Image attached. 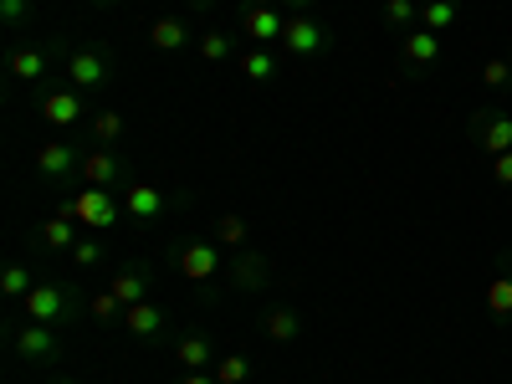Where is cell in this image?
<instances>
[{"instance_id": "cell-30", "label": "cell", "mask_w": 512, "mask_h": 384, "mask_svg": "<svg viewBox=\"0 0 512 384\" xmlns=\"http://www.w3.org/2000/svg\"><path fill=\"white\" fill-rule=\"evenodd\" d=\"M0 26L11 36H26L36 26V0H0Z\"/></svg>"}, {"instance_id": "cell-32", "label": "cell", "mask_w": 512, "mask_h": 384, "mask_svg": "<svg viewBox=\"0 0 512 384\" xmlns=\"http://www.w3.org/2000/svg\"><path fill=\"white\" fill-rule=\"evenodd\" d=\"M123 313H128V308L118 303L113 292H88V318H93V323L108 328V323H123Z\"/></svg>"}, {"instance_id": "cell-21", "label": "cell", "mask_w": 512, "mask_h": 384, "mask_svg": "<svg viewBox=\"0 0 512 384\" xmlns=\"http://www.w3.org/2000/svg\"><path fill=\"white\" fill-rule=\"evenodd\" d=\"M190 41H195V31H190L185 16H159V21L149 26V47H154V52H185Z\"/></svg>"}, {"instance_id": "cell-27", "label": "cell", "mask_w": 512, "mask_h": 384, "mask_svg": "<svg viewBox=\"0 0 512 384\" xmlns=\"http://www.w3.org/2000/svg\"><path fill=\"white\" fill-rule=\"evenodd\" d=\"M67 256H72V267H77V272H98V267L108 262V241H103L98 231H82L77 246H72Z\"/></svg>"}, {"instance_id": "cell-13", "label": "cell", "mask_w": 512, "mask_h": 384, "mask_svg": "<svg viewBox=\"0 0 512 384\" xmlns=\"http://www.w3.org/2000/svg\"><path fill=\"white\" fill-rule=\"evenodd\" d=\"M466 144H477L482 154H507L512 149V113L477 108L472 118H466Z\"/></svg>"}, {"instance_id": "cell-2", "label": "cell", "mask_w": 512, "mask_h": 384, "mask_svg": "<svg viewBox=\"0 0 512 384\" xmlns=\"http://www.w3.org/2000/svg\"><path fill=\"white\" fill-rule=\"evenodd\" d=\"M164 256H169V267H175V277H185L195 287H210L216 277H226V256L210 236H175Z\"/></svg>"}, {"instance_id": "cell-23", "label": "cell", "mask_w": 512, "mask_h": 384, "mask_svg": "<svg viewBox=\"0 0 512 384\" xmlns=\"http://www.w3.org/2000/svg\"><path fill=\"white\" fill-rule=\"evenodd\" d=\"M123 134H128V118H123L118 108H98V113L88 118V139H93L98 149H118Z\"/></svg>"}, {"instance_id": "cell-22", "label": "cell", "mask_w": 512, "mask_h": 384, "mask_svg": "<svg viewBox=\"0 0 512 384\" xmlns=\"http://www.w3.org/2000/svg\"><path fill=\"white\" fill-rule=\"evenodd\" d=\"M236 72H241L246 82H272V77L282 72V57H277V47H246V52L236 57Z\"/></svg>"}, {"instance_id": "cell-10", "label": "cell", "mask_w": 512, "mask_h": 384, "mask_svg": "<svg viewBox=\"0 0 512 384\" xmlns=\"http://www.w3.org/2000/svg\"><path fill=\"white\" fill-rule=\"evenodd\" d=\"M36 113L47 118L52 128H77L82 118H88V93L72 88V82H62V88H41L36 93Z\"/></svg>"}, {"instance_id": "cell-11", "label": "cell", "mask_w": 512, "mask_h": 384, "mask_svg": "<svg viewBox=\"0 0 512 384\" xmlns=\"http://www.w3.org/2000/svg\"><path fill=\"white\" fill-rule=\"evenodd\" d=\"M436 67H441V36L425 31V26L405 31V36H400V72H405L410 82H420V77H431Z\"/></svg>"}, {"instance_id": "cell-6", "label": "cell", "mask_w": 512, "mask_h": 384, "mask_svg": "<svg viewBox=\"0 0 512 384\" xmlns=\"http://www.w3.org/2000/svg\"><path fill=\"white\" fill-rule=\"evenodd\" d=\"M62 72H67L72 88H82L88 98H103V93L113 88V77H118V62H113L108 47H98V41H82V47L67 52Z\"/></svg>"}, {"instance_id": "cell-24", "label": "cell", "mask_w": 512, "mask_h": 384, "mask_svg": "<svg viewBox=\"0 0 512 384\" xmlns=\"http://www.w3.org/2000/svg\"><path fill=\"white\" fill-rule=\"evenodd\" d=\"M466 16V0H420V26L425 31H451L456 21Z\"/></svg>"}, {"instance_id": "cell-26", "label": "cell", "mask_w": 512, "mask_h": 384, "mask_svg": "<svg viewBox=\"0 0 512 384\" xmlns=\"http://www.w3.org/2000/svg\"><path fill=\"white\" fill-rule=\"evenodd\" d=\"M262 333L272 338V344H292V338L303 333V313L297 308H267L262 313Z\"/></svg>"}, {"instance_id": "cell-33", "label": "cell", "mask_w": 512, "mask_h": 384, "mask_svg": "<svg viewBox=\"0 0 512 384\" xmlns=\"http://www.w3.org/2000/svg\"><path fill=\"white\" fill-rule=\"evenodd\" d=\"M210 374H216V384H246V379H251V359H241V354H221Z\"/></svg>"}, {"instance_id": "cell-18", "label": "cell", "mask_w": 512, "mask_h": 384, "mask_svg": "<svg viewBox=\"0 0 512 384\" xmlns=\"http://www.w3.org/2000/svg\"><path fill=\"white\" fill-rule=\"evenodd\" d=\"M123 328H128V338H134V344H159V338L169 333V313L159 308V303H134L123 313Z\"/></svg>"}, {"instance_id": "cell-20", "label": "cell", "mask_w": 512, "mask_h": 384, "mask_svg": "<svg viewBox=\"0 0 512 384\" xmlns=\"http://www.w3.org/2000/svg\"><path fill=\"white\" fill-rule=\"evenodd\" d=\"M149 277H154V267L149 262H123L118 272H113V297H118V303L123 308H134V303H144V297H149Z\"/></svg>"}, {"instance_id": "cell-28", "label": "cell", "mask_w": 512, "mask_h": 384, "mask_svg": "<svg viewBox=\"0 0 512 384\" xmlns=\"http://www.w3.org/2000/svg\"><path fill=\"white\" fill-rule=\"evenodd\" d=\"M195 52H200V62H210V67H221V62L241 57V52H236V36H231V31H200Z\"/></svg>"}, {"instance_id": "cell-17", "label": "cell", "mask_w": 512, "mask_h": 384, "mask_svg": "<svg viewBox=\"0 0 512 384\" xmlns=\"http://www.w3.org/2000/svg\"><path fill=\"white\" fill-rule=\"evenodd\" d=\"M77 236H82V226L52 210V216L31 231V256H57V251H72V246H77Z\"/></svg>"}, {"instance_id": "cell-37", "label": "cell", "mask_w": 512, "mask_h": 384, "mask_svg": "<svg viewBox=\"0 0 512 384\" xmlns=\"http://www.w3.org/2000/svg\"><path fill=\"white\" fill-rule=\"evenodd\" d=\"M180 384H216V374H210V369H195V374H180Z\"/></svg>"}, {"instance_id": "cell-38", "label": "cell", "mask_w": 512, "mask_h": 384, "mask_svg": "<svg viewBox=\"0 0 512 384\" xmlns=\"http://www.w3.org/2000/svg\"><path fill=\"white\" fill-rule=\"evenodd\" d=\"M190 6H195V11H210V6H216V0H190Z\"/></svg>"}, {"instance_id": "cell-4", "label": "cell", "mask_w": 512, "mask_h": 384, "mask_svg": "<svg viewBox=\"0 0 512 384\" xmlns=\"http://www.w3.org/2000/svg\"><path fill=\"white\" fill-rule=\"evenodd\" d=\"M31 175H36V185H47V190H72V185H82V149H77L72 139L36 144V149H31Z\"/></svg>"}, {"instance_id": "cell-19", "label": "cell", "mask_w": 512, "mask_h": 384, "mask_svg": "<svg viewBox=\"0 0 512 384\" xmlns=\"http://www.w3.org/2000/svg\"><path fill=\"white\" fill-rule=\"evenodd\" d=\"M169 354H175V364H180L185 374L216 369V359H221V349H216V338H210V333H180L175 344H169Z\"/></svg>"}, {"instance_id": "cell-9", "label": "cell", "mask_w": 512, "mask_h": 384, "mask_svg": "<svg viewBox=\"0 0 512 384\" xmlns=\"http://www.w3.org/2000/svg\"><path fill=\"white\" fill-rule=\"evenodd\" d=\"M175 205H185L180 195H164V190H154V185H128L123 190V216H128V226L134 231H149L154 221H164Z\"/></svg>"}, {"instance_id": "cell-39", "label": "cell", "mask_w": 512, "mask_h": 384, "mask_svg": "<svg viewBox=\"0 0 512 384\" xmlns=\"http://www.w3.org/2000/svg\"><path fill=\"white\" fill-rule=\"evenodd\" d=\"M88 6H118V0H88Z\"/></svg>"}, {"instance_id": "cell-29", "label": "cell", "mask_w": 512, "mask_h": 384, "mask_svg": "<svg viewBox=\"0 0 512 384\" xmlns=\"http://www.w3.org/2000/svg\"><path fill=\"white\" fill-rule=\"evenodd\" d=\"M36 282H41V277H36L26 262H6V267H0V297H6V303H21Z\"/></svg>"}, {"instance_id": "cell-36", "label": "cell", "mask_w": 512, "mask_h": 384, "mask_svg": "<svg viewBox=\"0 0 512 384\" xmlns=\"http://www.w3.org/2000/svg\"><path fill=\"white\" fill-rule=\"evenodd\" d=\"M277 6H282L287 16H313V11H318V0H277Z\"/></svg>"}, {"instance_id": "cell-31", "label": "cell", "mask_w": 512, "mask_h": 384, "mask_svg": "<svg viewBox=\"0 0 512 384\" xmlns=\"http://www.w3.org/2000/svg\"><path fill=\"white\" fill-rule=\"evenodd\" d=\"M384 26L415 31L420 26V0H384Z\"/></svg>"}, {"instance_id": "cell-16", "label": "cell", "mask_w": 512, "mask_h": 384, "mask_svg": "<svg viewBox=\"0 0 512 384\" xmlns=\"http://www.w3.org/2000/svg\"><path fill=\"white\" fill-rule=\"evenodd\" d=\"M482 303H487V318L497 328H512V256L507 251L497 256V267H492V277L482 287Z\"/></svg>"}, {"instance_id": "cell-35", "label": "cell", "mask_w": 512, "mask_h": 384, "mask_svg": "<svg viewBox=\"0 0 512 384\" xmlns=\"http://www.w3.org/2000/svg\"><path fill=\"white\" fill-rule=\"evenodd\" d=\"M492 185L497 190H512V149L507 154H492Z\"/></svg>"}, {"instance_id": "cell-14", "label": "cell", "mask_w": 512, "mask_h": 384, "mask_svg": "<svg viewBox=\"0 0 512 384\" xmlns=\"http://www.w3.org/2000/svg\"><path fill=\"white\" fill-rule=\"evenodd\" d=\"M226 282L236 292H267L277 282V267H272V256L241 246V251H231V262H226Z\"/></svg>"}, {"instance_id": "cell-7", "label": "cell", "mask_w": 512, "mask_h": 384, "mask_svg": "<svg viewBox=\"0 0 512 384\" xmlns=\"http://www.w3.org/2000/svg\"><path fill=\"white\" fill-rule=\"evenodd\" d=\"M277 52H282L292 67H308V62H318V57L333 52V31H328V21H318V16H287Z\"/></svg>"}, {"instance_id": "cell-5", "label": "cell", "mask_w": 512, "mask_h": 384, "mask_svg": "<svg viewBox=\"0 0 512 384\" xmlns=\"http://www.w3.org/2000/svg\"><path fill=\"white\" fill-rule=\"evenodd\" d=\"M57 216L77 221L82 231H98V236L113 231L118 221H128V216H123V195H118V190H93V185H82L72 200H62Z\"/></svg>"}, {"instance_id": "cell-43", "label": "cell", "mask_w": 512, "mask_h": 384, "mask_svg": "<svg viewBox=\"0 0 512 384\" xmlns=\"http://www.w3.org/2000/svg\"><path fill=\"white\" fill-rule=\"evenodd\" d=\"M507 256H512V251H507Z\"/></svg>"}, {"instance_id": "cell-15", "label": "cell", "mask_w": 512, "mask_h": 384, "mask_svg": "<svg viewBox=\"0 0 512 384\" xmlns=\"http://www.w3.org/2000/svg\"><path fill=\"white\" fill-rule=\"evenodd\" d=\"M236 26H241V36L251 41V47H277L287 16H282V6H267V0H246Z\"/></svg>"}, {"instance_id": "cell-3", "label": "cell", "mask_w": 512, "mask_h": 384, "mask_svg": "<svg viewBox=\"0 0 512 384\" xmlns=\"http://www.w3.org/2000/svg\"><path fill=\"white\" fill-rule=\"evenodd\" d=\"M6 338H11V359L31 364V369H47L62 359L67 349V333L47 328V323H31V318H6Z\"/></svg>"}, {"instance_id": "cell-40", "label": "cell", "mask_w": 512, "mask_h": 384, "mask_svg": "<svg viewBox=\"0 0 512 384\" xmlns=\"http://www.w3.org/2000/svg\"><path fill=\"white\" fill-rule=\"evenodd\" d=\"M57 384H77V379H57Z\"/></svg>"}, {"instance_id": "cell-41", "label": "cell", "mask_w": 512, "mask_h": 384, "mask_svg": "<svg viewBox=\"0 0 512 384\" xmlns=\"http://www.w3.org/2000/svg\"><path fill=\"white\" fill-rule=\"evenodd\" d=\"M507 57H512V52H507Z\"/></svg>"}, {"instance_id": "cell-25", "label": "cell", "mask_w": 512, "mask_h": 384, "mask_svg": "<svg viewBox=\"0 0 512 384\" xmlns=\"http://www.w3.org/2000/svg\"><path fill=\"white\" fill-rule=\"evenodd\" d=\"M205 236L216 241V246H226V251H241V246L251 241V226L236 216V210H221V216L210 221V231H205Z\"/></svg>"}, {"instance_id": "cell-12", "label": "cell", "mask_w": 512, "mask_h": 384, "mask_svg": "<svg viewBox=\"0 0 512 384\" xmlns=\"http://www.w3.org/2000/svg\"><path fill=\"white\" fill-rule=\"evenodd\" d=\"M57 62H67V52H57V47H31V41H11L6 77H11V82H41V77H52Z\"/></svg>"}, {"instance_id": "cell-42", "label": "cell", "mask_w": 512, "mask_h": 384, "mask_svg": "<svg viewBox=\"0 0 512 384\" xmlns=\"http://www.w3.org/2000/svg\"><path fill=\"white\" fill-rule=\"evenodd\" d=\"M507 93H512V88H507Z\"/></svg>"}, {"instance_id": "cell-34", "label": "cell", "mask_w": 512, "mask_h": 384, "mask_svg": "<svg viewBox=\"0 0 512 384\" xmlns=\"http://www.w3.org/2000/svg\"><path fill=\"white\" fill-rule=\"evenodd\" d=\"M482 82L487 88H512V57H492V62H482Z\"/></svg>"}, {"instance_id": "cell-8", "label": "cell", "mask_w": 512, "mask_h": 384, "mask_svg": "<svg viewBox=\"0 0 512 384\" xmlns=\"http://www.w3.org/2000/svg\"><path fill=\"white\" fill-rule=\"evenodd\" d=\"M82 185H93V190H128L134 180H128V154H118V149H82ZM77 185V190H82Z\"/></svg>"}, {"instance_id": "cell-1", "label": "cell", "mask_w": 512, "mask_h": 384, "mask_svg": "<svg viewBox=\"0 0 512 384\" xmlns=\"http://www.w3.org/2000/svg\"><path fill=\"white\" fill-rule=\"evenodd\" d=\"M82 313H88V297H82L72 282H62V277H41L26 297H21V318H31V323H47V328H72Z\"/></svg>"}]
</instances>
